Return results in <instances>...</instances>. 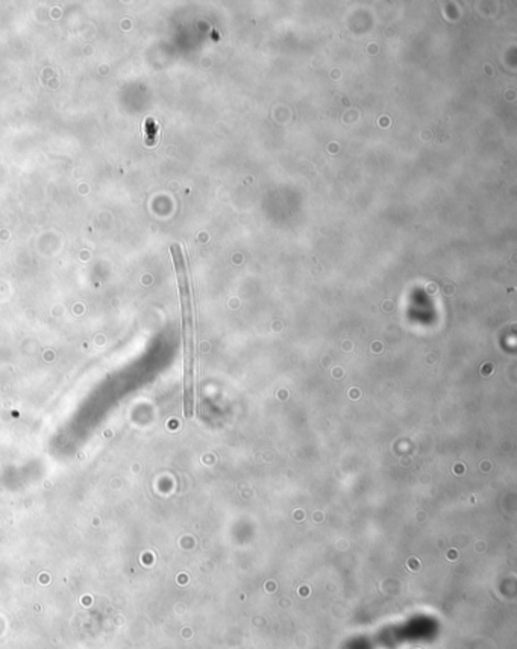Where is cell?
I'll return each mask as SVG.
<instances>
[{
    "label": "cell",
    "instance_id": "cell-1",
    "mask_svg": "<svg viewBox=\"0 0 517 649\" xmlns=\"http://www.w3.org/2000/svg\"><path fill=\"white\" fill-rule=\"evenodd\" d=\"M177 287L181 298L182 338H184V409L186 418H192L195 411V325H193L192 293L188 283L187 265L181 246H170Z\"/></svg>",
    "mask_w": 517,
    "mask_h": 649
}]
</instances>
